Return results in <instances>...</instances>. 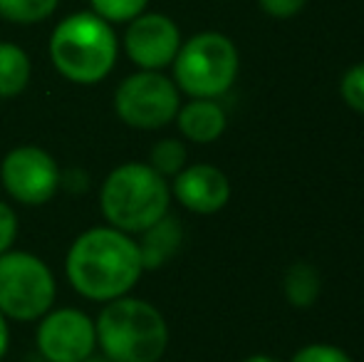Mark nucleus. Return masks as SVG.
<instances>
[{"label": "nucleus", "instance_id": "nucleus-17", "mask_svg": "<svg viewBox=\"0 0 364 362\" xmlns=\"http://www.w3.org/2000/svg\"><path fill=\"white\" fill-rule=\"evenodd\" d=\"M186 161H188L186 144H183L181 139H171V137L156 142L151 154H149V166H151L154 171H159L164 179H168V176L173 179V176L186 166Z\"/></svg>", "mask_w": 364, "mask_h": 362}, {"label": "nucleus", "instance_id": "nucleus-1", "mask_svg": "<svg viewBox=\"0 0 364 362\" xmlns=\"http://www.w3.org/2000/svg\"><path fill=\"white\" fill-rule=\"evenodd\" d=\"M65 273L75 293L95 303L129 295L144 273L139 243L119 228H87L70 246Z\"/></svg>", "mask_w": 364, "mask_h": 362}, {"label": "nucleus", "instance_id": "nucleus-19", "mask_svg": "<svg viewBox=\"0 0 364 362\" xmlns=\"http://www.w3.org/2000/svg\"><path fill=\"white\" fill-rule=\"evenodd\" d=\"M340 97L352 112L364 115V63H357L350 70H345L340 80Z\"/></svg>", "mask_w": 364, "mask_h": 362}, {"label": "nucleus", "instance_id": "nucleus-2", "mask_svg": "<svg viewBox=\"0 0 364 362\" xmlns=\"http://www.w3.org/2000/svg\"><path fill=\"white\" fill-rule=\"evenodd\" d=\"M119 38L114 25L92 10L70 13L50 35V60L65 80L75 85H97L114 70Z\"/></svg>", "mask_w": 364, "mask_h": 362}, {"label": "nucleus", "instance_id": "nucleus-15", "mask_svg": "<svg viewBox=\"0 0 364 362\" xmlns=\"http://www.w3.org/2000/svg\"><path fill=\"white\" fill-rule=\"evenodd\" d=\"M322 290V278L312 263L307 261H297L285 271L283 278V295L292 308H312L320 298Z\"/></svg>", "mask_w": 364, "mask_h": 362}, {"label": "nucleus", "instance_id": "nucleus-10", "mask_svg": "<svg viewBox=\"0 0 364 362\" xmlns=\"http://www.w3.org/2000/svg\"><path fill=\"white\" fill-rule=\"evenodd\" d=\"M183 38L173 18L164 13H144L127 23L124 38V53L139 70H156L164 73V68H171Z\"/></svg>", "mask_w": 364, "mask_h": 362}, {"label": "nucleus", "instance_id": "nucleus-23", "mask_svg": "<svg viewBox=\"0 0 364 362\" xmlns=\"http://www.w3.org/2000/svg\"><path fill=\"white\" fill-rule=\"evenodd\" d=\"M8 343H10V330H8V318L0 313V360L8 353Z\"/></svg>", "mask_w": 364, "mask_h": 362}, {"label": "nucleus", "instance_id": "nucleus-14", "mask_svg": "<svg viewBox=\"0 0 364 362\" xmlns=\"http://www.w3.org/2000/svg\"><path fill=\"white\" fill-rule=\"evenodd\" d=\"M33 78L30 55L15 43H0V100L23 95Z\"/></svg>", "mask_w": 364, "mask_h": 362}, {"label": "nucleus", "instance_id": "nucleus-13", "mask_svg": "<svg viewBox=\"0 0 364 362\" xmlns=\"http://www.w3.org/2000/svg\"><path fill=\"white\" fill-rule=\"evenodd\" d=\"M139 253L144 271H159L164 268L178 251L183 243V226L176 216H164L159 218L154 226H149L146 231H141Z\"/></svg>", "mask_w": 364, "mask_h": 362}, {"label": "nucleus", "instance_id": "nucleus-18", "mask_svg": "<svg viewBox=\"0 0 364 362\" xmlns=\"http://www.w3.org/2000/svg\"><path fill=\"white\" fill-rule=\"evenodd\" d=\"M149 8V0H90V10L109 25H127Z\"/></svg>", "mask_w": 364, "mask_h": 362}, {"label": "nucleus", "instance_id": "nucleus-9", "mask_svg": "<svg viewBox=\"0 0 364 362\" xmlns=\"http://www.w3.org/2000/svg\"><path fill=\"white\" fill-rule=\"evenodd\" d=\"M35 343L48 362H82L97 350L95 320L77 308H50L40 318Z\"/></svg>", "mask_w": 364, "mask_h": 362}, {"label": "nucleus", "instance_id": "nucleus-26", "mask_svg": "<svg viewBox=\"0 0 364 362\" xmlns=\"http://www.w3.org/2000/svg\"><path fill=\"white\" fill-rule=\"evenodd\" d=\"M216 3H223V0H216Z\"/></svg>", "mask_w": 364, "mask_h": 362}, {"label": "nucleus", "instance_id": "nucleus-22", "mask_svg": "<svg viewBox=\"0 0 364 362\" xmlns=\"http://www.w3.org/2000/svg\"><path fill=\"white\" fill-rule=\"evenodd\" d=\"M15 238H18V213L10 203L0 201V253L10 251Z\"/></svg>", "mask_w": 364, "mask_h": 362}, {"label": "nucleus", "instance_id": "nucleus-24", "mask_svg": "<svg viewBox=\"0 0 364 362\" xmlns=\"http://www.w3.org/2000/svg\"><path fill=\"white\" fill-rule=\"evenodd\" d=\"M243 362H280V360H278V358H273V355L255 353V355H250V358H245Z\"/></svg>", "mask_w": 364, "mask_h": 362}, {"label": "nucleus", "instance_id": "nucleus-6", "mask_svg": "<svg viewBox=\"0 0 364 362\" xmlns=\"http://www.w3.org/2000/svg\"><path fill=\"white\" fill-rule=\"evenodd\" d=\"M58 298V280L43 258L25 251L0 253V313L10 320H40Z\"/></svg>", "mask_w": 364, "mask_h": 362}, {"label": "nucleus", "instance_id": "nucleus-3", "mask_svg": "<svg viewBox=\"0 0 364 362\" xmlns=\"http://www.w3.org/2000/svg\"><path fill=\"white\" fill-rule=\"evenodd\" d=\"M97 348L112 362H159L168 348V325L149 300L122 295L95 320Z\"/></svg>", "mask_w": 364, "mask_h": 362}, {"label": "nucleus", "instance_id": "nucleus-7", "mask_svg": "<svg viewBox=\"0 0 364 362\" xmlns=\"http://www.w3.org/2000/svg\"><path fill=\"white\" fill-rule=\"evenodd\" d=\"M181 107L176 82L156 70H139L119 82L114 92V112L127 127L154 132L171 124Z\"/></svg>", "mask_w": 364, "mask_h": 362}, {"label": "nucleus", "instance_id": "nucleus-8", "mask_svg": "<svg viewBox=\"0 0 364 362\" xmlns=\"http://www.w3.org/2000/svg\"><path fill=\"white\" fill-rule=\"evenodd\" d=\"M0 181L10 198L23 206H43L63 186V169L48 149L38 144L15 147L0 164Z\"/></svg>", "mask_w": 364, "mask_h": 362}, {"label": "nucleus", "instance_id": "nucleus-5", "mask_svg": "<svg viewBox=\"0 0 364 362\" xmlns=\"http://www.w3.org/2000/svg\"><path fill=\"white\" fill-rule=\"evenodd\" d=\"M171 70L178 92L198 100H218L238 80L240 55L228 35L203 30L183 40Z\"/></svg>", "mask_w": 364, "mask_h": 362}, {"label": "nucleus", "instance_id": "nucleus-12", "mask_svg": "<svg viewBox=\"0 0 364 362\" xmlns=\"http://www.w3.org/2000/svg\"><path fill=\"white\" fill-rule=\"evenodd\" d=\"M178 132L193 144H211L223 137L228 127V115L218 105V100H198L191 97V102L178 107L176 119Z\"/></svg>", "mask_w": 364, "mask_h": 362}, {"label": "nucleus", "instance_id": "nucleus-25", "mask_svg": "<svg viewBox=\"0 0 364 362\" xmlns=\"http://www.w3.org/2000/svg\"><path fill=\"white\" fill-rule=\"evenodd\" d=\"M82 362H112V360L107 358V355H102V353H92L90 358H85Z\"/></svg>", "mask_w": 364, "mask_h": 362}, {"label": "nucleus", "instance_id": "nucleus-4", "mask_svg": "<svg viewBox=\"0 0 364 362\" xmlns=\"http://www.w3.org/2000/svg\"><path fill=\"white\" fill-rule=\"evenodd\" d=\"M171 186L159 171L141 161H127L107 174L100 188V208L107 226L141 233L168 213Z\"/></svg>", "mask_w": 364, "mask_h": 362}, {"label": "nucleus", "instance_id": "nucleus-20", "mask_svg": "<svg viewBox=\"0 0 364 362\" xmlns=\"http://www.w3.org/2000/svg\"><path fill=\"white\" fill-rule=\"evenodd\" d=\"M290 362H355L342 348L330 343H310L292 355Z\"/></svg>", "mask_w": 364, "mask_h": 362}, {"label": "nucleus", "instance_id": "nucleus-16", "mask_svg": "<svg viewBox=\"0 0 364 362\" xmlns=\"http://www.w3.org/2000/svg\"><path fill=\"white\" fill-rule=\"evenodd\" d=\"M60 0H0V20L13 25H38L53 18Z\"/></svg>", "mask_w": 364, "mask_h": 362}, {"label": "nucleus", "instance_id": "nucleus-11", "mask_svg": "<svg viewBox=\"0 0 364 362\" xmlns=\"http://www.w3.org/2000/svg\"><path fill=\"white\" fill-rule=\"evenodd\" d=\"M171 196L191 213L211 216L230 201V181L213 164H186L173 176Z\"/></svg>", "mask_w": 364, "mask_h": 362}, {"label": "nucleus", "instance_id": "nucleus-21", "mask_svg": "<svg viewBox=\"0 0 364 362\" xmlns=\"http://www.w3.org/2000/svg\"><path fill=\"white\" fill-rule=\"evenodd\" d=\"M310 0H258V8L273 20H290L297 18L307 8Z\"/></svg>", "mask_w": 364, "mask_h": 362}]
</instances>
